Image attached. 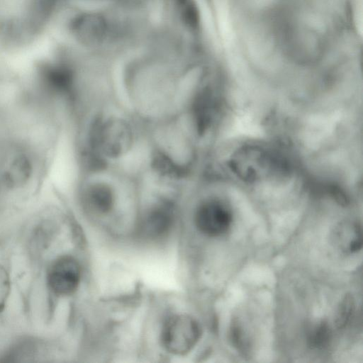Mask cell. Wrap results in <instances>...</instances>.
Here are the masks:
<instances>
[{
  "mask_svg": "<svg viewBox=\"0 0 363 363\" xmlns=\"http://www.w3.org/2000/svg\"><path fill=\"white\" fill-rule=\"evenodd\" d=\"M80 156L84 171L111 169L130 174L136 160L147 163L146 126L123 104L104 101L89 110L82 130ZM133 176V175H132Z\"/></svg>",
  "mask_w": 363,
  "mask_h": 363,
  "instance_id": "1",
  "label": "cell"
},
{
  "mask_svg": "<svg viewBox=\"0 0 363 363\" xmlns=\"http://www.w3.org/2000/svg\"><path fill=\"white\" fill-rule=\"evenodd\" d=\"M228 166L240 179L249 183L279 179L289 171L280 153L268 146L257 144L238 148L229 159Z\"/></svg>",
  "mask_w": 363,
  "mask_h": 363,
  "instance_id": "2",
  "label": "cell"
},
{
  "mask_svg": "<svg viewBox=\"0 0 363 363\" xmlns=\"http://www.w3.org/2000/svg\"><path fill=\"white\" fill-rule=\"evenodd\" d=\"M201 335L199 323L186 314H175L164 321L161 331V341L169 352L183 355L196 345Z\"/></svg>",
  "mask_w": 363,
  "mask_h": 363,
  "instance_id": "3",
  "label": "cell"
},
{
  "mask_svg": "<svg viewBox=\"0 0 363 363\" xmlns=\"http://www.w3.org/2000/svg\"><path fill=\"white\" fill-rule=\"evenodd\" d=\"M194 220L201 233L209 237H218L230 228L233 214L225 202L216 197H208L196 207Z\"/></svg>",
  "mask_w": 363,
  "mask_h": 363,
  "instance_id": "4",
  "label": "cell"
},
{
  "mask_svg": "<svg viewBox=\"0 0 363 363\" xmlns=\"http://www.w3.org/2000/svg\"><path fill=\"white\" fill-rule=\"evenodd\" d=\"M81 275V267L77 260L72 256H62L49 267L47 284L55 295L69 296L78 289Z\"/></svg>",
  "mask_w": 363,
  "mask_h": 363,
  "instance_id": "5",
  "label": "cell"
},
{
  "mask_svg": "<svg viewBox=\"0 0 363 363\" xmlns=\"http://www.w3.org/2000/svg\"><path fill=\"white\" fill-rule=\"evenodd\" d=\"M176 208L174 201L167 194H160L145 211L141 220V229L147 236L152 238L161 237L172 228Z\"/></svg>",
  "mask_w": 363,
  "mask_h": 363,
  "instance_id": "6",
  "label": "cell"
},
{
  "mask_svg": "<svg viewBox=\"0 0 363 363\" xmlns=\"http://www.w3.org/2000/svg\"><path fill=\"white\" fill-rule=\"evenodd\" d=\"M43 82L52 92L60 94L71 101L78 96L75 79L72 69L67 65L57 62H45L40 69Z\"/></svg>",
  "mask_w": 363,
  "mask_h": 363,
  "instance_id": "7",
  "label": "cell"
},
{
  "mask_svg": "<svg viewBox=\"0 0 363 363\" xmlns=\"http://www.w3.org/2000/svg\"><path fill=\"white\" fill-rule=\"evenodd\" d=\"M71 29L78 40L86 45H94L103 40L106 24L100 16L83 14L72 21Z\"/></svg>",
  "mask_w": 363,
  "mask_h": 363,
  "instance_id": "8",
  "label": "cell"
},
{
  "mask_svg": "<svg viewBox=\"0 0 363 363\" xmlns=\"http://www.w3.org/2000/svg\"><path fill=\"white\" fill-rule=\"evenodd\" d=\"M33 164L25 153L15 155L6 165L2 174L3 184L9 189L23 187L31 178Z\"/></svg>",
  "mask_w": 363,
  "mask_h": 363,
  "instance_id": "9",
  "label": "cell"
},
{
  "mask_svg": "<svg viewBox=\"0 0 363 363\" xmlns=\"http://www.w3.org/2000/svg\"><path fill=\"white\" fill-rule=\"evenodd\" d=\"M335 240L342 252L348 254L357 252L362 246L361 225L357 223L340 225L335 231Z\"/></svg>",
  "mask_w": 363,
  "mask_h": 363,
  "instance_id": "10",
  "label": "cell"
},
{
  "mask_svg": "<svg viewBox=\"0 0 363 363\" xmlns=\"http://www.w3.org/2000/svg\"><path fill=\"white\" fill-rule=\"evenodd\" d=\"M331 337V328L325 320H320L311 325L306 333L307 345L313 350H321L327 347Z\"/></svg>",
  "mask_w": 363,
  "mask_h": 363,
  "instance_id": "11",
  "label": "cell"
},
{
  "mask_svg": "<svg viewBox=\"0 0 363 363\" xmlns=\"http://www.w3.org/2000/svg\"><path fill=\"white\" fill-rule=\"evenodd\" d=\"M355 301L351 294H346L340 301L335 315L334 323L337 328H345L353 317Z\"/></svg>",
  "mask_w": 363,
  "mask_h": 363,
  "instance_id": "12",
  "label": "cell"
},
{
  "mask_svg": "<svg viewBox=\"0 0 363 363\" xmlns=\"http://www.w3.org/2000/svg\"><path fill=\"white\" fill-rule=\"evenodd\" d=\"M230 340L233 345L241 352H247L249 349L248 340L242 328L238 322H233L230 328Z\"/></svg>",
  "mask_w": 363,
  "mask_h": 363,
  "instance_id": "13",
  "label": "cell"
},
{
  "mask_svg": "<svg viewBox=\"0 0 363 363\" xmlns=\"http://www.w3.org/2000/svg\"><path fill=\"white\" fill-rule=\"evenodd\" d=\"M11 291V280L6 269L0 264V313L6 304Z\"/></svg>",
  "mask_w": 363,
  "mask_h": 363,
  "instance_id": "14",
  "label": "cell"
},
{
  "mask_svg": "<svg viewBox=\"0 0 363 363\" xmlns=\"http://www.w3.org/2000/svg\"><path fill=\"white\" fill-rule=\"evenodd\" d=\"M185 22L191 28H196L199 23V14L194 4H188L184 11Z\"/></svg>",
  "mask_w": 363,
  "mask_h": 363,
  "instance_id": "15",
  "label": "cell"
},
{
  "mask_svg": "<svg viewBox=\"0 0 363 363\" xmlns=\"http://www.w3.org/2000/svg\"><path fill=\"white\" fill-rule=\"evenodd\" d=\"M181 4H185L187 0H177Z\"/></svg>",
  "mask_w": 363,
  "mask_h": 363,
  "instance_id": "16",
  "label": "cell"
},
{
  "mask_svg": "<svg viewBox=\"0 0 363 363\" xmlns=\"http://www.w3.org/2000/svg\"></svg>",
  "mask_w": 363,
  "mask_h": 363,
  "instance_id": "17",
  "label": "cell"
}]
</instances>
